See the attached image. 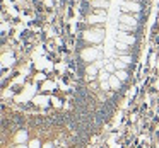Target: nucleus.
Instances as JSON below:
<instances>
[{
  "label": "nucleus",
  "instance_id": "f257e3e1",
  "mask_svg": "<svg viewBox=\"0 0 159 148\" xmlns=\"http://www.w3.org/2000/svg\"><path fill=\"white\" fill-rule=\"evenodd\" d=\"M151 0H82L77 26V80L80 100L106 114L130 80Z\"/></svg>",
  "mask_w": 159,
  "mask_h": 148
}]
</instances>
